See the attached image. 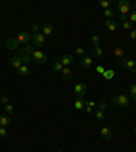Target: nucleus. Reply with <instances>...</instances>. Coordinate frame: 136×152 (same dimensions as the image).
Masks as SVG:
<instances>
[{"label": "nucleus", "instance_id": "1", "mask_svg": "<svg viewBox=\"0 0 136 152\" xmlns=\"http://www.w3.org/2000/svg\"><path fill=\"white\" fill-rule=\"evenodd\" d=\"M112 103L116 106V107H120V109H125L129 106V98L127 95H116L112 98Z\"/></svg>", "mask_w": 136, "mask_h": 152}, {"label": "nucleus", "instance_id": "2", "mask_svg": "<svg viewBox=\"0 0 136 152\" xmlns=\"http://www.w3.org/2000/svg\"><path fill=\"white\" fill-rule=\"evenodd\" d=\"M121 66H123V69H128L132 73L136 72V61L135 60H131V58H127V57H123V58H121Z\"/></svg>", "mask_w": 136, "mask_h": 152}, {"label": "nucleus", "instance_id": "3", "mask_svg": "<svg viewBox=\"0 0 136 152\" xmlns=\"http://www.w3.org/2000/svg\"><path fill=\"white\" fill-rule=\"evenodd\" d=\"M44 45H45V35L42 33H37V34L33 35V48L41 49Z\"/></svg>", "mask_w": 136, "mask_h": 152}, {"label": "nucleus", "instance_id": "4", "mask_svg": "<svg viewBox=\"0 0 136 152\" xmlns=\"http://www.w3.org/2000/svg\"><path fill=\"white\" fill-rule=\"evenodd\" d=\"M32 58L35 61V63H38V64H46V61H48V57H46V54L44 53V52H41V50H34L32 53Z\"/></svg>", "mask_w": 136, "mask_h": 152}, {"label": "nucleus", "instance_id": "5", "mask_svg": "<svg viewBox=\"0 0 136 152\" xmlns=\"http://www.w3.org/2000/svg\"><path fill=\"white\" fill-rule=\"evenodd\" d=\"M74 92H75V95L78 98H82V96H85L86 92H87V86L85 83H78L74 87Z\"/></svg>", "mask_w": 136, "mask_h": 152}, {"label": "nucleus", "instance_id": "6", "mask_svg": "<svg viewBox=\"0 0 136 152\" xmlns=\"http://www.w3.org/2000/svg\"><path fill=\"white\" fill-rule=\"evenodd\" d=\"M117 8L121 11L123 15H127V14L131 11V3L128 0H120L117 3Z\"/></svg>", "mask_w": 136, "mask_h": 152}, {"label": "nucleus", "instance_id": "7", "mask_svg": "<svg viewBox=\"0 0 136 152\" xmlns=\"http://www.w3.org/2000/svg\"><path fill=\"white\" fill-rule=\"evenodd\" d=\"M15 38L18 39L19 44H29V42H30V39H32V37H30V33H27V31L19 33L18 37H15Z\"/></svg>", "mask_w": 136, "mask_h": 152}, {"label": "nucleus", "instance_id": "8", "mask_svg": "<svg viewBox=\"0 0 136 152\" xmlns=\"http://www.w3.org/2000/svg\"><path fill=\"white\" fill-rule=\"evenodd\" d=\"M59 60H60V63L63 64L64 66H70L71 64H72V61H74V56L72 54H63Z\"/></svg>", "mask_w": 136, "mask_h": 152}, {"label": "nucleus", "instance_id": "9", "mask_svg": "<svg viewBox=\"0 0 136 152\" xmlns=\"http://www.w3.org/2000/svg\"><path fill=\"white\" fill-rule=\"evenodd\" d=\"M10 64L15 68V69H18V68H21V66L23 65L22 60H21V57L18 56V54H15L14 57H11V60H10Z\"/></svg>", "mask_w": 136, "mask_h": 152}, {"label": "nucleus", "instance_id": "10", "mask_svg": "<svg viewBox=\"0 0 136 152\" xmlns=\"http://www.w3.org/2000/svg\"><path fill=\"white\" fill-rule=\"evenodd\" d=\"M60 75L64 80H71L72 79V71H71L70 66H64L63 71L60 72Z\"/></svg>", "mask_w": 136, "mask_h": 152}, {"label": "nucleus", "instance_id": "11", "mask_svg": "<svg viewBox=\"0 0 136 152\" xmlns=\"http://www.w3.org/2000/svg\"><path fill=\"white\" fill-rule=\"evenodd\" d=\"M6 45H7V48H8L10 50H15V49H18L19 42H18L16 38H10V39H7Z\"/></svg>", "mask_w": 136, "mask_h": 152}, {"label": "nucleus", "instance_id": "12", "mask_svg": "<svg viewBox=\"0 0 136 152\" xmlns=\"http://www.w3.org/2000/svg\"><path fill=\"white\" fill-rule=\"evenodd\" d=\"M112 129H113L112 126H105V128H102V129H101V136L104 137L105 140L112 139Z\"/></svg>", "mask_w": 136, "mask_h": 152}, {"label": "nucleus", "instance_id": "13", "mask_svg": "<svg viewBox=\"0 0 136 152\" xmlns=\"http://www.w3.org/2000/svg\"><path fill=\"white\" fill-rule=\"evenodd\" d=\"M91 64H93V58L90 56L82 57V66L85 69H90V68H91Z\"/></svg>", "mask_w": 136, "mask_h": 152}, {"label": "nucleus", "instance_id": "14", "mask_svg": "<svg viewBox=\"0 0 136 152\" xmlns=\"http://www.w3.org/2000/svg\"><path fill=\"white\" fill-rule=\"evenodd\" d=\"M105 26H106V28H108L109 31H116L118 27L117 22H114V20H112V19H108L106 22H105Z\"/></svg>", "mask_w": 136, "mask_h": 152}, {"label": "nucleus", "instance_id": "15", "mask_svg": "<svg viewBox=\"0 0 136 152\" xmlns=\"http://www.w3.org/2000/svg\"><path fill=\"white\" fill-rule=\"evenodd\" d=\"M74 106H75L76 110L82 111V110H85V107H86V101L83 98H78L75 101V103H74Z\"/></svg>", "mask_w": 136, "mask_h": 152}, {"label": "nucleus", "instance_id": "16", "mask_svg": "<svg viewBox=\"0 0 136 152\" xmlns=\"http://www.w3.org/2000/svg\"><path fill=\"white\" fill-rule=\"evenodd\" d=\"M53 25H52V23H46V25H44L42 26V34L44 35H51L52 33H53Z\"/></svg>", "mask_w": 136, "mask_h": 152}, {"label": "nucleus", "instance_id": "17", "mask_svg": "<svg viewBox=\"0 0 136 152\" xmlns=\"http://www.w3.org/2000/svg\"><path fill=\"white\" fill-rule=\"evenodd\" d=\"M10 124H11V118H10L7 114H0V126L6 128Z\"/></svg>", "mask_w": 136, "mask_h": 152}, {"label": "nucleus", "instance_id": "18", "mask_svg": "<svg viewBox=\"0 0 136 152\" xmlns=\"http://www.w3.org/2000/svg\"><path fill=\"white\" fill-rule=\"evenodd\" d=\"M19 57H21V60H22V63H25L26 65H27L29 63H30V60H32V57H30V54H27L25 50H21L18 54Z\"/></svg>", "mask_w": 136, "mask_h": 152}, {"label": "nucleus", "instance_id": "19", "mask_svg": "<svg viewBox=\"0 0 136 152\" xmlns=\"http://www.w3.org/2000/svg\"><path fill=\"white\" fill-rule=\"evenodd\" d=\"M16 72H18L19 76H27L29 73H30V68H29V66L25 64V65H22L21 68H18V69H16Z\"/></svg>", "mask_w": 136, "mask_h": 152}, {"label": "nucleus", "instance_id": "20", "mask_svg": "<svg viewBox=\"0 0 136 152\" xmlns=\"http://www.w3.org/2000/svg\"><path fill=\"white\" fill-rule=\"evenodd\" d=\"M113 54L116 57H118V58H123V57H125V50L120 46H116L114 48V50H113Z\"/></svg>", "mask_w": 136, "mask_h": 152}, {"label": "nucleus", "instance_id": "21", "mask_svg": "<svg viewBox=\"0 0 136 152\" xmlns=\"http://www.w3.org/2000/svg\"><path fill=\"white\" fill-rule=\"evenodd\" d=\"M63 68H64V65L60 63V60H57L56 63L53 64V71H54V72H59V73H60L61 71H63Z\"/></svg>", "mask_w": 136, "mask_h": 152}, {"label": "nucleus", "instance_id": "22", "mask_svg": "<svg viewBox=\"0 0 136 152\" xmlns=\"http://www.w3.org/2000/svg\"><path fill=\"white\" fill-rule=\"evenodd\" d=\"M93 54H94L95 58H99V57L104 54V50H102L99 46H97V48H94V49H93Z\"/></svg>", "mask_w": 136, "mask_h": 152}, {"label": "nucleus", "instance_id": "23", "mask_svg": "<svg viewBox=\"0 0 136 152\" xmlns=\"http://www.w3.org/2000/svg\"><path fill=\"white\" fill-rule=\"evenodd\" d=\"M129 95H131V98H132L133 101H136V83H135V84L131 86V88H129Z\"/></svg>", "mask_w": 136, "mask_h": 152}, {"label": "nucleus", "instance_id": "24", "mask_svg": "<svg viewBox=\"0 0 136 152\" xmlns=\"http://www.w3.org/2000/svg\"><path fill=\"white\" fill-rule=\"evenodd\" d=\"M91 44H93V46H94V48L99 46L101 41H99V37H98V35H93V37H91Z\"/></svg>", "mask_w": 136, "mask_h": 152}, {"label": "nucleus", "instance_id": "25", "mask_svg": "<svg viewBox=\"0 0 136 152\" xmlns=\"http://www.w3.org/2000/svg\"><path fill=\"white\" fill-rule=\"evenodd\" d=\"M42 30V27L40 25H38V23H33L32 25V31L34 33V34H37V33H40Z\"/></svg>", "mask_w": 136, "mask_h": 152}, {"label": "nucleus", "instance_id": "26", "mask_svg": "<svg viewBox=\"0 0 136 152\" xmlns=\"http://www.w3.org/2000/svg\"><path fill=\"white\" fill-rule=\"evenodd\" d=\"M0 103L4 104V106H6L7 103H10V96L8 95H1V96H0Z\"/></svg>", "mask_w": 136, "mask_h": 152}, {"label": "nucleus", "instance_id": "27", "mask_svg": "<svg viewBox=\"0 0 136 152\" xmlns=\"http://www.w3.org/2000/svg\"><path fill=\"white\" fill-rule=\"evenodd\" d=\"M4 110H6L7 114H12L14 113V106L11 103H7L6 106H4Z\"/></svg>", "mask_w": 136, "mask_h": 152}, {"label": "nucleus", "instance_id": "28", "mask_svg": "<svg viewBox=\"0 0 136 152\" xmlns=\"http://www.w3.org/2000/svg\"><path fill=\"white\" fill-rule=\"evenodd\" d=\"M75 54H78V56H80V57H85L86 56V50L83 49V48H76Z\"/></svg>", "mask_w": 136, "mask_h": 152}, {"label": "nucleus", "instance_id": "29", "mask_svg": "<svg viewBox=\"0 0 136 152\" xmlns=\"http://www.w3.org/2000/svg\"><path fill=\"white\" fill-rule=\"evenodd\" d=\"M133 26L132 22H129V20H125V22H123V28L124 30H131Z\"/></svg>", "mask_w": 136, "mask_h": 152}, {"label": "nucleus", "instance_id": "30", "mask_svg": "<svg viewBox=\"0 0 136 152\" xmlns=\"http://www.w3.org/2000/svg\"><path fill=\"white\" fill-rule=\"evenodd\" d=\"M95 118L98 121H104V118H105V115H104V111H101V110H98L97 113H95Z\"/></svg>", "mask_w": 136, "mask_h": 152}, {"label": "nucleus", "instance_id": "31", "mask_svg": "<svg viewBox=\"0 0 136 152\" xmlns=\"http://www.w3.org/2000/svg\"><path fill=\"white\" fill-rule=\"evenodd\" d=\"M113 75H114V72L113 71H105V73H104V76H105V79H112L113 77Z\"/></svg>", "mask_w": 136, "mask_h": 152}, {"label": "nucleus", "instance_id": "32", "mask_svg": "<svg viewBox=\"0 0 136 152\" xmlns=\"http://www.w3.org/2000/svg\"><path fill=\"white\" fill-rule=\"evenodd\" d=\"M99 4H101V7H104L105 10H108L109 6H110V3H109V1H106V0H102V1H99Z\"/></svg>", "mask_w": 136, "mask_h": 152}, {"label": "nucleus", "instance_id": "33", "mask_svg": "<svg viewBox=\"0 0 136 152\" xmlns=\"http://www.w3.org/2000/svg\"><path fill=\"white\" fill-rule=\"evenodd\" d=\"M0 137H7V129L4 126H0Z\"/></svg>", "mask_w": 136, "mask_h": 152}, {"label": "nucleus", "instance_id": "34", "mask_svg": "<svg viewBox=\"0 0 136 152\" xmlns=\"http://www.w3.org/2000/svg\"><path fill=\"white\" fill-rule=\"evenodd\" d=\"M95 106V102L94 101H86V107H89V109H93ZM85 107V109H86Z\"/></svg>", "mask_w": 136, "mask_h": 152}, {"label": "nucleus", "instance_id": "35", "mask_svg": "<svg viewBox=\"0 0 136 152\" xmlns=\"http://www.w3.org/2000/svg\"><path fill=\"white\" fill-rule=\"evenodd\" d=\"M105 16H108V18H112L113 16V11H112V8H108V10H105Z\"/></svg>", "mask_w": 136, "mask_h": 152}, {"label": "nucleus", "instance_id": "36", "mask_svg": "<svg viewBox=\"0 0 136 152\" xmlns=\"http://www.w3.org/2000/svg\"><path fill=\"white\" fill-rule=\"evenodd\" d=\"M23 50H25L27 54H32L33 52H34V48H33V46H26L25 49H23Z\"/></svg>", "mask_w": 136, "mask_h": 152}, {"label": "nucleus", "instance_id": "37", "mask_svg": "<svg viewBox=\"0 0 136 152\" xmlns=\"http://www.w3.org/2000/svg\"><path fill=\"white\" fill-rule=\"evenodd\" d=\"M129 22L136 23V11H133V12L131 14V16H129Z\"/></svg>", "mask_w": 136, "mask_h": 152}, {"label": "nucleus", "instance_id": "38", "mask_svg": "<svg viewBox=\"0 0 136 152\" xmlns=\"http://www.w3.org/2000/svg\"><path fill=\"white\" fill-rule=\"evenodd\" d=\"M98 110H101V111H105V110H106V102L102 101L101 103H99V109H98Z\"/></svg>", "mask_w": 136, "mask_h": 152}, {"label": "nucleus", "instance_id": "39", "mask_svg": "<svg viewBox=\"0 0 136 152\" xmlns=\"http://www.w3.org/2000/svg\"><path fill=\"white\" fill-rule=\"evenodd\" d=\"M129 37L132 38V39H136V28H135V30H132V31L129 33Z\"/></svg>", "mask_w": 136, "mask_h": 152}, {"label": "nucleus", "instance_id": "40", "mask_svg": "<svg viewBox=\"0 0 136 152\" xmlns=\"http://www.w3.org/2000/svg\"><path fill=\"white\" fill-rule=\"evenodd\" d=\"M97 72H98V73H102V75H104V73H105V69L102 68V66H97Z\"/></svg>", "mask_w": 136, "mask_h": 152}, {"label": "nucleus", "instance_id": "41", "mask_svg": "<svg viewBox=\"0 0 136 152\" xmlns=\"http://www.w3.org/2000/svg\"><path fill=\"white\" fill-rule=\"evenodd\" d=\"M120 19L123 20V22H125V20H128L127 19V15H123V14H120Z\"/></svg>", "mask_w": 136, "mask_h": 152}, {"label": "nucleus", "instance_id": "42", "mask_svg": "<svg viewBox=\"0 0 136 152\" xmlns=\"http://www.w3.org/2000/svg\"><path fill=\"white\" fill-rule=\"evenodd\" d=\"M57 152H64V151H63V149H59V151H57Z\"/></svg>", "mask_w": 136, "mask_h": 152}, {"label": "nucleus", "instance_id": "43", "mask_svg": "<svg viewBox=\"0 0 136 152\" xmlns=\"http://www.w3.org/2000/svg\"><path fill=\"white\" fill-rule=\"evenodd\" d=\"M133 130H135V133H136V126H135V128H133Z\"/></svg>", "mask_w": 136, "mask_h": 152}, {"label": "nucleus", "instance_id": "44", "mask_svg": "<svg viewBox=\"0 0 136 152\" xmlns=\"http://www.w3.org/2000/svg\"><path fill=\"white\" fill-rule=\"evenodd\" d=\"M135 8H136V1H135Z\"/></svg>", "mask_w": 136, "mask_h": 152}, {"label": "nucleus", "instance_id": "45", "mask_svg": "<svg viewBox=\"0 0 136 152\" xmlns=\"http://www.w3.org/2000/svg\"><path fill=\"white\" fill-rule=\"evenodd\" d=\"M105 152H106V151H105Z\"/></svg>", "mask_w": 136, "mask_h": 152}]
</instances>
